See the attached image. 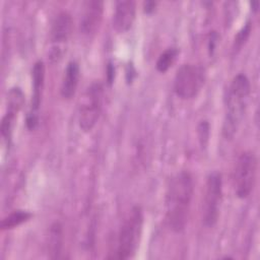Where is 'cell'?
Wrapping results in <instances>:
<instances>
[{
	"mask_svg": "<svg viewBox=\"0 0 260 260\" xmlns=\"http://www.w3.org/2000/svg\"><path fill=\"white\" fill-rule=\"evenodd\" d=\"M62 247V228L59 223H54L49 233L48 251L51 254V258H58Z\"/></svg>",
	"mask_w": 260,
	"mask_h": 260,
	"instance_id": "cell-13",
	"label": "cell"
},
{
	"mask_svg": "<svg viewBox=\"0 0 260 260\" xmlns=\"http://www.w3.org/2000/svg\"><path fill=\"white\" fill-rule=\"evenodd\" d=\"M222 197V179L217 172L209 174L205 184L202 204V221L207 228H212L218 220Z\"/></svg>",
	"mask_w": 260,
	"mask_h": 260,
	"instance_id": "cell-7",
	"label": "cell"
},
{
	"mask_svg": "<svg viewBox=\"0 0 260 260\" xmlns=\"http://www.w3.org/2000/svg\"><path fill=\"white\" fill-rule=\"evenodd\" d=\"M250 30H251V26H250V23H247L237 35V38L235 40V44L238 48H240L244 43L245 41L247 40L249 34H250Z\"/></svg>",
	"mask_w": 260,
	"mask_h": 260,
	"instance_id": "cell-17",
	"label": "cell"
},
{
	"mask_svg": "<svg viewBox=\"0 0 260 260\" xmlns=\"http://www.w3.org/2000/svg\"><path fill=\"white\" fill-rule=\"evenodd\" d=\"M136 4L133 0L117 1L113 15V25L120 32L127 31L135 20Z\"/></svg>",
	"mask_w": 260,
	"mask_h": 260,
	"instance_id": "cell-11",
	"label": "cell"
},
{
	"mask_svg": "<svg viewBox=\"0 0 260 260\" xmlns=\"http://www.w3.org/2000/svg\"><path fill=\"white\" fill-rule=\"evenodd\" d=\"M104 3L100 0H88L82 5L80 16V31L83 35L91 36L95 34L102 22Z\"/></svg>",
	"mask_w": 260,
	"mask_h": 260,
	"instance_id": "cell-9",
	"label": "cell"
},
{
	"mask_svg": "<svg viewBox=\"0 0 260 260\" xmlns=\"http://www.w3.org/2000/svg\"><path fill=\"white\" fill-rule=\"evenodd\" d=\"M31 217V213L24 210H15L1 220V230L13 229Z\"/></svg>",
	"mask_w": 260,
	"mask_h": 260,
	"instance_id": "cell-14",
	"label": "cell"
},
{
	"mask_svg": "<svg viewBox=\"0 0 260 260\" xmlns=\"http://www.w3.org/2000/svg\"><path fill=\"white\" fill-rule=\"evenodd\" d=\"M193 197V180L188 172L175 175L166 193V220L169 228L175 232H182L188 221L191 201Z\"/></svg>",
	"mask_w": 260,
	"mask_h": 260,
	"instance_id": "cell-1",
	"label": "cell"
},
{
	"mask_svg": "<svg viewBox=\"0 0 260 260\" xmlns=\"http://www.w3.org/2000/svg\"><path fill=\"white\" fill-rule=\"evenodd\" d=\"M250 90V81L245 74L240 73L233 78L228 91L226 113L223 123V134L226 138L233 137L239 128Z\"/></svg>",
	"mask_w": 260,
	"mask_h": 260,
	"instance_id": "cell-2",
	"label": "cell"
},
{
	"mask_svg": "<svg viewBox=\"0 0 260 260\" xmlns=\"http://www.w3.org/2000/svg\"><path fill=\"white\" fill-rule=\"evenodd\" d=\"M103 93V85L99 81L84 90L78 107V124L82 131L89 132L95 126L102 112Z\"/></svg>",
	"mask_w": 260,
	"mask_h": 260,
	"instance_id": "cell-4",
	"label": "cell"
},
{
	"mask_svg": "<svg viewBox=\"0 0 260 260\" xmlns=\"http://www.w3.org/2000/svg\"><path fill=\"white\" fill-rule=\"evenodd\" d=\"M205 82V69L197 64H183L177 70L174 89L181 99H192L197 95Z\"/></svg>",
	"mask_w": 260,
	"mask_h": 260,
	"instance_id": "cell-5",
	"label": "cell"
},
{
	"mask_svg": "<svg viewBox=\"0 0 260 260\" xmlns=\"http://www.w3.org/2000/svg\"><path fill=\"white\" fill-rule=\"evenodd\" d=\"M257 172V159L252 151L243 152L235 167L233 183L236 195L241 198H247L253 191Z\"/></svg>",
	"mask_w": 260,
	"mask_h": 260,
	"instance_id": "cell-6",
	"label": "cell"
},
{
	"mask_svg": "<svg viewBox=\"0 0 260 260\" xmlns=\"http://www.w3.org/2000/svg\"><path fill=\"white\" fill-rule=\"evenodd\" d=\"M45 80V66L43 61H37L32 68V95L30 108L26 117V126L29 130L37 127L39 122V110Z\"/></svg>",
	"mask_w": 260,
	"mask_h": 260,
	"instance_id": "cell-8",
	"label": "cell"
},
{
	"mask_svg": "<svg viewBox=\"0 0 260 260\" xmlns=\"http://www.w3.org/2000/svg\"><path fill=\"white\" fill-rule=\"evenodd\" d=\"M144 6H145V11L146 12H151L155 7V3L154 2H145Z\"/></svg>",
	"mask_w": 260,
	"mask_h": 260,
	"instance_id": "cell-18",
	"label": "cell"
},
{
	"mask_svg": "<svg viewBox=\"0 0 260 260\" xmlns=\"http://www.w3.org/2000/svg\"><path fill=\"white\" fill-rule=\"evenodd\" d=\"M72 29V18L70 14L66 11L59 12L53 22L51 27V41L54 44V48L52 50V58L57 59L60 57V45L65 43L71 32Z\"/></svg>",
	"mask_w": 260,
	"mask_h": 260,
	"instance_id": "cell-10",
	"label": "cell"
},
{
	"mask_svg": "<svg viewBox=\"0 0 260 260\" xmlns=\"http://www.w3.org/2000/svg\"><path fill=\"white\" fill-rule=\"evenodd\" d=\"M79 73L80 71L78 63L76 61L68 62L64 70L60 87V93L63 99L69 100L75 94L79 80Z\"/></svg>",
	"mask_w": 260,
	"mask_h": 260,
	"instance_id": "cell-12",
	"label": "cell"
},
{
	"mask_svg": "<svg viewBox=\"0 0 260 260\" xmlns=\"http://www.w3.org/2000/svg\"><path fill=\"white\" fill-rule=\"evenodd\" d=\"M142 226V210L139 206H134L131 208V210L125 217L123 224L120 229L115 258L128 259L134 255L138 247Z\"/></svg>",
	"mask_w": 260,
	"mask_h": 260,
	"instance_id": "cell-3",
	"label": "cell"
},
{
	"mask_svg": "<svg viewBox=\"0 0 260 260\" xmlns=\"http://www.w3.org/2000/svg\"><path fill=\"white\" fill-rule=\"evenodd\" d=\"M198 135H199V141L202 147H205L208 136H209V125L206 121H202L198 126Z\"/></svg>",
	"mask_w": 260,
	"mask_h": 260,
	"instance_id": "cell-16",
	"label": "cell"
},
{
	"mask_svg": "<svg viewBox=\"0 0 260 260\" xmlns=\"http://www.w3.org/2000/svg\"><path fill=\"white\" fill-rule=\"evenodd\" d=\"M178 55V50L176 48L166 49L158 57L156 61V69L159 72H166L175 62Z\"/></svg>",
	"mask_w": 260,
	"mask_h": 260,
	"instance_id": "cell-15",
	"label": "cell"
}]
</instances>
